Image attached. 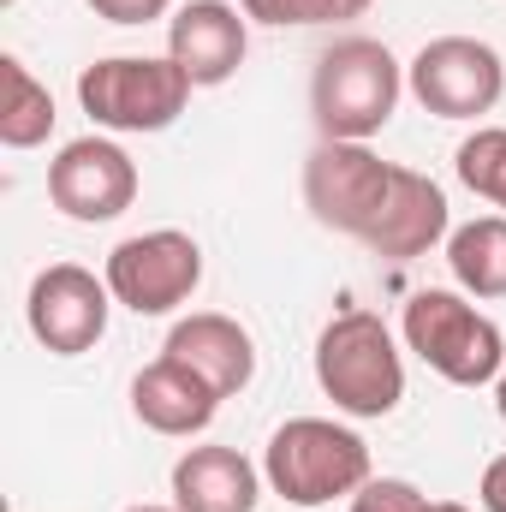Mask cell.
I'll list each match as a JSON object with an SVG mask.
<instances>
[{
    "mask_svg": "<svg viewBox=\"0 0 506 512\" xmlns=\"http://www.w3.org/2000/svg\"><path fill=\"white\" fill-rule=\"evenodd\" d=\"M447 262L471 298H506V215H477L447 233Z\"/></svg>",
    "mask_w": 506,
    "mask_h": 512,
    "instance_id": "16",
    "label": "cell"
},
{
    "mask_svg": "<svg viewBox=\"0 0 506 512\" xmlns=\"http://www.w3.org/2000/svg\"><path fill=\"white\" fill-rule=\"evenodd\" d=\"M316 382L346 417H387L405 399V358L376 310H340L322 328Z\"/></svg>",
    "mask_w": 506,
    "mask_h": 512,
    "instance_id": "3",
    "label": "cell"
},
{
    "mask_svg": "<svg viewBox=\"0 0 506 512\" xmlns=\"http://www.w3.org/2000/svg\"><path fill=\"white\" fill-rule=\"evenodd\" d=\"M387 185H393V161L370 155L364 143L322 137L310 149V161H304V203H310V215L322 227H334V233H352V239L370 233V221L387 203Z\"/></svg>",
    "mask_w": 506,
    "mask_h": 512,
    "instance_id": "8",
    "label": "cell"
},
{
    "mask_svg": "<svg viewBox=\"0 0 506 512\" xmlns=\"http://www.w3.org/2000/svg\"><path fill=\"white\" fill-rule=\"evenodd\" d=\"M429 512H471V507H459V501H429Z\"/></svg>",
    "mask_w": 506,
    "mask_h": 512,
    "instance_id": "24",
    "label": "cell"
},
{
    "mask_svg": "<svg viewBox=\"0 0 506 512\" xmlns=\"http://www.w3.org/2000/svg\"><path fill=\"white\" fill-rule=\"evenodd\" d=\"M405 346L453 387H483V382H501L506 370V340L501 328L459 292H411L405 304Z\"/></svg>",
    "mask_w": 506,
    "mask_h": 512,
    "instance_id": "4",
    "label": "cell"
},
{
    "mask_svg": "<svg viewBox=\"0 0 506 512\" xmlns=\"http://www.w3.org/2000/svg\"><path fill=\"white\" fill-rule=\"evenodd\" d=\"M495 405H501V423H506V370H501V382H495Z\"/></svg>",
    "mask_w": 506,
    "mask_h": 512,
    "instance_id": "23",
    "label": "cell"
},
{
    "mask_svg": "<svg viewBox=\"0 0 506 512\" xmlns=\"http://www.w3.org/2000/svg\"><path fill=\"white\" fill-rule=\"evenodd\" d=\"M453 167H459L465 191H477L483 203L506 209V126H483V131H471V137L459 143Z\"/></svg>",
    "mask_w": 506,
    "mask_h": 512,
    "instance_id": "18",
    "label": "cell"
},
{
    "mask_svg": "<svg viewBox=\"0 0 506 512\" xmlns=\"http://www.w3.org/2000/svg\"><path fill=\"white\" fill-rule=\"evenodd\" d=\"M191 90L197 84L173 60H149V54H114L78 72L84 114L108 131H167L185 114Z\"/></svg>",
    "mask_w": 506,
    "mask_h": 512,
    "instance_id": "5",
    "label": "cell"
},
{
    "mask_svg": "<svg viewBox=\"0 0 506 512\" xmlns=\"http://www.w3.org/2000/svg\"><path fill=\"white\" fill-rule=\"evenodd\" d=\"M108 310H114V292L108 280H96L90 268L78 262H54L30 280V334L54 352V358H78L90 352L102 334H108Z\"/></svg>",
    "mask_w": 506,
    "mask_h": 512,
    "instance_id": "9",
    "label": "cell"
},
{
    "mask_svg": "<svg viewBox=\"0 0 506 512\" xmlns=\"http://www.w3.org/2000/svg\"><path fill=\"white\" fill-rule=\"evenodd\" d=\"M126 512H179V507H126Z\"/></svg>",
    "mask_w": 506,
    "mask_h": 512,
    "instance_id": "25",
    "label": "cell"
},
{
    "mask_svg": "<svg viewBox=\"0 0 506 512\" xmlns=\"http://www.w3.org/2000/svg\"><path fill=\"white\" fill-rule=\"evenodd\" d=\"M399 90H405V72L387 54V42H376V36H340L334 48H322L316 78H310L316 131L334 137V143H364V137H376L393 120Z\"/></svg>",
    "mask_w": 506,
    "mask_h": 512,
    "instance_id": "1",
    "label": "cell"
},
{
    "mask_svg": "<svg viewBox=\"0 0 506 512\" xmlns=\"http://www.w3.org/2000/svg\"><path fill=\"white\" fill-rule=\"evenodd\" d=\"M131 411L155 435H203L215 423V411H221V393L203 382L197 370H185L173 358H155L131 382Z\"/></svg>",
    "mask_w": 506,
    "mask_h": 512,
    "instance_id": "14",
    "label": "cell"
},
{
    "mask_svg": "<svg viewBox=\"0 0 506 512\" xmlns=\"http://www.w3.org/2000/svg\"><path fill=\"white\" fill-rule=\"evenodd\" d=\"M161 358H173V364L197 370V376L215 387L221 399L245 393L251 376H256V340L233 322V316H221V310H197V316L173 322V334H167Z\"/></svg>",
    "mask_w": 506,
    "mask_h": 512,
    "instance_id": "13",
    "label": "cell"
},
{
    "mask_svg": "<svg viewBox=\"0 0 506 512\" xmlns=\"http://www.w3.org/2000/svg\"><path fill=\"white\" fill-rule=\"evenodd\" d=\"M108 292L114 304H126L131 316H167L179 310L197 280H203V251L191 233L179 227H155V233H137L126 245H114L108 256Z\"/></svg>",
    "mask_w": 506,
    "mask_h": 512,
    "instance_id": "6",
    "label": "cell"
},
{
    "mask_svg": "<svg viewBox=\"0 0 506 512\" xmlns=\"http://www.w3.org/2000/svg\"><path fill=\"white\" fill-rule=\"evenodd\" d=\"M6 66V108H0V143L6 149H36V143H48V131H54V96H48V84H36L30 78V66L18 60V54H6L0 60Z\"/></svg>",
    "mask_w": 506,
    "mask_h": 512,
    "instance_id": "17",
    "label": "cell"
},
{
    "mask_svg": "<svg viewBox=\"0 0 506 512\" xmlns=\"http://www.w3.org/2000/svg\"><path fill=\"white\" fill-rule=\"evenodd\" d=\"M245 18L256 24H340V18H364L370 0H239Z\"/></svg>",
    "mask_w": 506,
    "mask_h": 512,
    "instance_id": "19",
    "label": "cell"
},
{
    "mask_svg": "<svg viewBox=\"0 0 506 512\" xmlns=\"http://www.w3.org/2000/svg\"><path fill=\"white\" fill-rule=\"evenodd\" d=\"M352 512H429V501H423L417 483H405V477H370V483L352 495Z\"/></svg>",
    "mask_w": 506,
    "mask_h": 512,
    "instance_id": "20",
    "label": "cell"
},
{
    "mask_svg": "<svg viewBox=\"0 0 506 512\" xmlns=\"http://www.w3.org/2000/svg\"><path fill=\"white\" fill-rule=\"evenodd\" d=\"M262 477L292 507H328L340 495H358L370 483V447L334 417H292L274 429L262 453Z\"/></svg>",
    "mask_w": 506,
    "mask_h": 512,
    "instance_id": "2",
    "label": "cell"
},
{
    "mask_svg": "<svg viewBox=\"0 0 506 512\" xmlns=\"http://www.w3.org/2000/svg\"><path fill=\"white\" fill-rule=\"evenodd\" d=\"M477 501H483V512H506V453H501V459H489Z\"/></svg>",
    "mask_w": 506,
    "mask_h": 512,
    "instance_id": "22",
    "label": "cell"
},
{
    "mask_svg": "<svg viewBox=\"0 0 506 512\" xmlns=\"http://www.w3.org/2000/svg\"><path fill=\"white\" fill-rule=\"evenodd\" d=\"M262 477L239 447H191L173 465V507L179 512H256Z\"/></svg>",
    "mask_w": 506,
    "mask_h": 512,
    "instance_id": "15",
    "label": "cell"
},
{
    "mask_svg": "<svg viewBox=\"0 0 506 512\" xmlns=\"http://www.w3.org/2000/svg\"><path fill=\"white\" fill-rule=\"evenodd\" d=\"M96 6V18H108V24H155L173 0H90Z\"/></svg>",
    "mask_w": 506,
    "mask_h": 512,
    "instance_id": "21",
    "label": "cell"
},
{
    "mask_svg": "<svg viewBox=\"0 0 506 512\" xmlns=\"http://www.w3.org/2000/svg\"><path fill=\"white\" fill-rule=\"evenodd\" d=\"M245 48H251L245 18H239V6H227V0H191V6H179L173 24H167V60H173L197 90L227 84V78L245 66Z\"/></svg>",
    "mask_w": 506,
    "mask_h": 512,
    "instance_id": "11",
    "label": "cell"
},
{
    "mask_svg": "<svg viewBox=\"0 0 506 512\" xmlns=\"http://www.w3.org/2000/svg\"><path fill=\"white\" fill-rule=\"evenodd\" d=\"M48 197L72 221H120L137 203V167L114 137H78L48 161Z\"/></svg>",
    "mask_w": 506,
    "mask_h": 512,
    "instance_id": "10",
    "label": "cell"
},
{
    "mask_svg": "<svg viewBox=\"0 0 506 512\" xmlns=\"http://www.w3.org/2000/svg\"><path fill=\"white\" fill-rule=\"evenodd\" d=\"M447 191L429 179V173H411V167H393V185H387V203L370 221L364 245L376 256H393V262H411V256L435 251L447 239Z\"/></svg>",
    "mask_w": 506,
    "mask_h": 512,
    "instance_id": "12",
    "label": "cell"
},
{
    "mask_svg": "<svg viewBox=\"0 0 506 512\" xmlns=\"http://www.w3.org/2000/svg\"><path fill=\"white\" fill-rule=\"evenodd\" d=\"M411 96L435 114V120H477L501 102L506 66L501 54L477 36H435L417 48L411 60Z\"/></svg>",
    "mask_w": 506,
    "mask_h": 512,
    "instance_id": "7",
    "label": "cell"
}]
</instances>
